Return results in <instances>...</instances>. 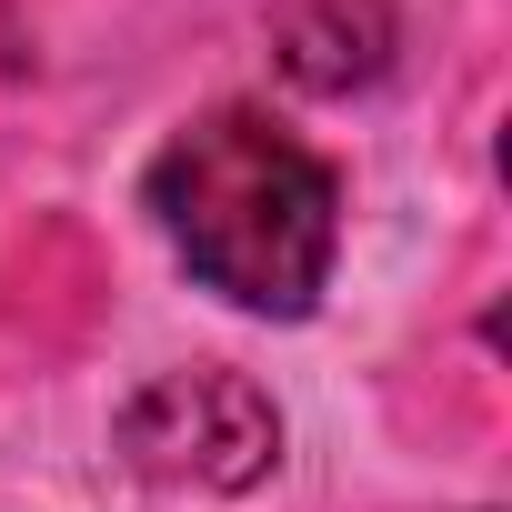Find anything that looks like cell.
Returning a JSON list of instances; mask_svg holds the SVG:
<instances>
[{"instance_id": "cell-1", "label": "cell", "mask_w": 512, "mask_h": 512, "mask_svg": "<svg viewBox=\"0 0 512 512\" xmlns=\"http://www.w3.org/2000/svg\"><path fill=\"white\" fill-rule=\"evenodd\" d=\"M151 221L181 251V272L231 312L302 322L342 251V181L302 151L272 111H201L151 151Z\"/></svg>"}, {"instance_id": "cell-2", "label": "cell", "mask_w": 512, "mask_h": 512, "mask_svg": "<svg viewBox=\"0 0 512 512\" xmlns=\"http://www.w3.org/2000/svg\"><path fill=\"white\" fill-rule=\"evenodd\" d=\"M111 452L151 482V492H181V502H221V492H251L272 462H282V412L272 392L231 372V362H191V372H161L121 402L111 422Z\"/></svg>"}]
</instances>
